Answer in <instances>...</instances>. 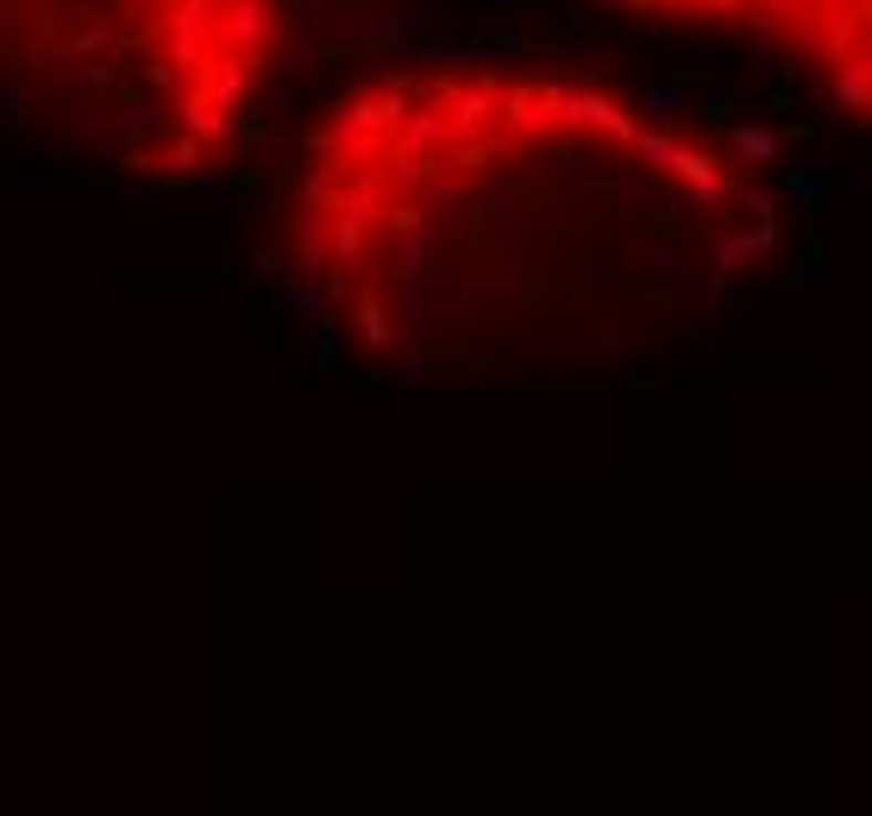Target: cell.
Wrapping results in <instances>:
<instances>
[{
  "label": "cell",
  "mask_w": 872,
  "mask_h": 816,
  "mask_svg": "<svg viewBox=\"0 0 872 816\" xmlns=\"http://www.w3.org/2000/svg\"><path fill=\"white\" fill-rule=\"evenodd\" d=\"M785 201L735 138L584 70L396 63L308 119L271 220L358 358L433 377L628 365L747 314Z\"/></svg>",
  "instance_id": "1"
},
{
  "label": "cell",
  "mask_w": 872,
  "mask_h": 816,
  "mask_svg": "<svg viewBox=\"0 0 872 816\" xmlns=\"http://www.w3.org/2000/svg\"><path fill=\"white\" fill-rule=\"evenodd\" d=\"M290 0H0V107L145 189H195L252 138Z\"/></svg>",
  "instance_id": "2"
},
{
  "label": "cell",
  "mask_w": 872,
  "mask_h": 816,
  "mask_svg": "<svg viewBox=\"0 0 872 816\" xmlns=\"http://www.w3.org/2000/svg\"><path fill=\"white\" fill-rule=\"evenodd\" d=\"M621 20L754 44L848 119L872 114V0H602Z\"/></svg>",
  "instance_id": "3"
}]
</instances>
